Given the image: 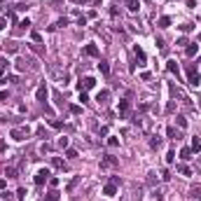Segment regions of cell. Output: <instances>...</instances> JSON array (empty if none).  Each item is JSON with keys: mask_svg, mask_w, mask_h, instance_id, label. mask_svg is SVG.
<instances>
[{"mask_svg": "<svg viewBox=\"0 0 201 201\" xmlns=\"http://www.w3.org/2000/svg\"><path fill=\"white\" fill-rule=\"evenodd\" d=\"M117 182H119V180H117V178H112L110 182H108V185L103 187V194H105L108 199H112V196L117 194Z\"/></svg>", "mask_w": 201, "mask_h": 201, "instance_id": "6da1fadb", "label": "cell"}, {"mask_svg": "<svg viewBox=\"0 0 201 201\" xmlns=\"http://www.w3.org/2000/svg\"><path fill=\"white\" fill-rule=\"evenodd\" d=\"M199 79H201V77H199V73H196L192 66H187V82H190L192 87H199V84H201Z\"/></svg>", "mask_w": 201, "mask_h": 201, "instance_id": "7a4b0ae2", "label": "cell"}, {"mask_svg": "<svg viewBox=\"0 0 201 201\" xmlns=\"http://www.w3.org/2000/svg\"><path fill=\"white\" fill-rule=\"evenodd\" d=\"M117 164H119V159H117V157H110V154L101 159V169H103V171H105V169H115Z\"/></svg>", "mask_w": 201, "mask_h": 201, "instance_id": "3957f363", "label": "cell"}, {"mask_svg": "<svg viewBox=\"0 0 201 201\" xmlns=\"http://www.w3.org/2000/svg\"><path fill=\"white\" fill-rule=\"evenodd\" d=\"M49 175H52V173H49V169H40L35 173V185H45V182L49 180Z\"/></svg>", "mask_w": 201, "mask_h": 201, "instance_id": "277c9868", "label": "cell"}, {"mask_svg": "<svg viewBox=\"0 0 201 201\" xmlns=\"http://www.w3.org/2000/svg\"><path fill=\"white\" fill-rule=\"evenodd\" d=\"M47 96H49L47 84H40V87H37V91H35V98H37V101H40V103L45 105V103H47Z\"/></svg>", "mask_w": 201, "mask_h": 201, "instance_id": "5b68a950", "label": "cell"}, {"mask_svg": "<svg viewBox=\"0 0 201 201\" xmlns=\"http://www.w3.org/2000/svg\"><path fill=\"white\" fill-rule=\"evenodd\" d=\"M26 136H28V126H24V129H12V131H10V138H14V140H24Z\"/></svg>", "mask_w": 201, "mask_h": 201, "instance_id": "8992f818", "label": "cell"}, {"mask_svg": "<svg viewBox=\"0 0 201 201\" xmlns=\"http://www.w3.org/2000/svg\"><path fill=\"white\" fill-rule=\"evenodd\" d=\"M94 87H96L94 77H84L82 82H79V91H89V89H94Z\"/></svg>", "mask_w": 201, "mask_h": 201, "instance_id": "52a82bcc", "label": "cell"}, {"mask_svg": "<svg viewBox=\"0 0 201 201\" xmlns=\"http://www.w3.org/2000/svg\"><path fill=\"white\" fill-rule=\"evenodd\" d=\"M108 98H110V91H108V89H101L98 94H96V103H101V105H105Z\"/></svg>", "mask_w": 201, "mask_h": 201, "instance_id": "ba28073f", "label": "cell"}, {"mask_svg": "<svg viewBox=\"0 0 201 201\" xmlns=\"http://www.w3.org/2000/svg\"><path fill=\"white\" fill-rule=\"evenodd\" d=\"M119 117H129V110H131V105H129V101H119Z\"/></svg>", "mask_w": 201, "mask_h": 201, "instance_id": "9c48e42d", "label": "cell"}, {"mask_svg": "<svg viewBox=\"0 0 201 201\" xmlns=\"http://www.w3.org/2000/svg\"><path fill=\"white\" fill-rule=\"evenodd\" d=\"M84 54H87V56H91V58H96V56H98V47H96L94 42H89L84 47Z\"/></svg>", "mask_w": 201, "mask_h": 201, "instance_id": "30bf717a", "label": "cell"}, {"mask_svg": "<svg viewBox=\"0 0 201 201\" xmlns=\"http://www.w3.org/2000/svg\"><path fill=\"white\" fill-rule=\"evenodd\" d=\"M185 54H187V56H196V54H199V45H196V42H190V45H187V49H185Z\"/></svg>", "mask_w": 201, "mask_h": 201, "instance_id": "8fae6325", "label": "cell"}, {"mask_svg": "<svg viewBox=\"0 0 201 201\" xmlns=\"http://www.w3.org/2000/svg\"><path fill=\"white\" fill-rule=\"evenodd\" d=\"M190 150H192V152H194V154H199L201 152V138H192V143H190Z\"/></svg>", "mask_w": 201, "mask_h": 201, "instance_id": "7c38bea8", "label": "cell"}, {"mask_svg": "<svg viewBox=\"0 0 201 201\" xmlns=\"http://www.w3.org/2000/svg\"><path fill=\"white\" fill-rule=\"evenodd\" d=\"M133 52H136V56H138V61H143V63H145V58H148V56H145V52H143V47H140V45H136V47H133Z\"/></svg>", "mask_w": 201, "mask_h": 201, "instance_id": "4fadbf2b", "label": "cell"}, {"mask_svg": "<svg viewBox=\"0 0 201 201\" xmlns=\"http://www.w3.org/2000/svg\"><path fill=\"white\" fill-rule=\"evenodd\" d=\"M175 124H178V129H187V117L178 115V117H175Z\"/></svg>", "mask_w": 201, "mask_h": 201, "instance_id": "5bb4252c", "label": "cell"}, {"mask_svg": "<svg viewBox=\"0 0 201 201\" xmlns=\"http://www.w3.org/2000/svg\"><path fill=\"white\" fill-rule=\"evenodd\" d=\"M192 154H194V152H192L190 148H182V150H180V159H182V161H187V159H192Z\"/></svg>", "mask_w": 201, "mask_h": 201, "instance_id": "9a60e30c", "label": "cell"}, {"mask_svg": "<svg viewBox=\"0 0 201 201\" xmlns=\"http://www.w3.org/2000/svg\"><path fill=\"white\" fill-rule=\"evenodd\" d=\"M159 28H169L171 26V16H159Z\"/></svg>", "mask_w": 201, "mask_h": 201, "instance_id": "2e32d148", "label": "cell"}, {"mask_svg": "<svg viewBox=\"0 0 201 201\" xmlns=\"http://www.w3.org/2000/svg\"><path fill=\"white\" fill-rule=\"evenodd\" d=\"M98 70H101V75H105V77L110 75V66H108L105 61H101V63H98Z\"/></svg>", "mask_w": 201, "mask_h": 201, "instance_id": "e0dca14e", "label": "cell"}, {"mask_svg": "<svg viewBox=\"0 0 201 201\" xmlns=\"http://www.w3.org/2000/svg\"><path fill=\"white\" fill-rule=\"evenodd\" d=\"M166 68H169V73H175V75H178V73H180V68H178V63H175L173 58H171L169 63H166Z\"/></svg>", "mask_w": 201, "mask_h": 201, "instance_id": "ac0fdd59", "label": "cell"}, {"mask_svg": "<svg viewBox=\"0 0 201 201\" xmlns=\"http://www.w3.org/2000/svg\"><path fill=\"white\" fill-rule=\"evenodd\" d=\"M175 169H178V173H182V175H192L190 166H185V164H178V166H175Z\"/></svg>", "mask_w": 201, "mask_h": 201, "instance_id": "d6986e66", "label": "cell"}, {"mask_svg": "<svg viewBox=\"0 0 201 201\" xmlns=\"http://www.w3.org/2000/svg\"><path fill=\"white\" fill-rule=\"evenodd\" d=\"M129 7V12H138V0H124Z\"/></svg>", "mask_w": 201, "mask_h": 201, "instance_id": "ffe728a7", "label": "cell"}, {"mask_svg": "<svg viewBox=\"0 0 201 201\" xmlns=\"http://www.w3.org/2000/svg\"><path fill=\"white\" fill-rule=\"evenodd\" d=\"M52 164L56 166V169H66V164H63V159H61V157H52Z\"/></svg>", "mask_w": 201, "mask_h": 201, "instance_id": "44dd1931", "label": "cell"}, {"mask_svg": "<svg viewBox=\"0 0 201 201\" xmlns=\"http://www.w3.org/2000/svg\"><path fill=\"white\" fill-rule=\"evenodd\" d=\"M5 47H7V54H16V52H19V47H16V42H7Z\"/></svg>", "mask_w": 201, "mask_h": 201, "instance_id": "7402d4cb", "label": "cell"}, {"mask_svg": "<svg viewBox=\"0 0 201 201\" xmlns=\"http://www.w3.org/2000/svg\"><path fill=\"white\" fill-rule=\"evenodd\" d=\"M45 201H58V192H56V190H52L47 196H45Z\"/></svg>", "mask_w": 201, "mask_h": 201, "instance_id": "603a6c76", "label": "cell"}, {"mask_svg": "<svg viewBox=\"0 0 201 201\" xmlns=\"http://www.w3.org/2000/svg\"><path fill=\"white\" fill-rule=\"evenodd\" d=\"M117 145H119V138H117V136H110V138H108V148H117Z\"/></svg>", "mask_w": 201, "mask_h": 201, "instance_id": "cb8c5ba5", "label": "cell"}, {"mask_svg": "<svg viewBox=\"0 0 201 201\" xmlns=\"http://www.w3.org/2000/svg\"><path fill=\"white\" fill-rule=\"evenodd\" d=\"M68 143H70V140H68V138H66V136H61V138H58V148L68 150Z\"/></svg>", "mask_w": 201, "mask_h": 201, "instance_id": "d4e9b609", "label": "cell"}, {"mask_svg": "<svg viewBox=\"0 0 201 201\" xmlns=\"http://www.w3.org/2000/svg\"><path fill=\"white\" fill-rule=\"evenodd\" d=\"M7 66H10V61H0V79H2V75H5V70H7Z\"/></svg>", "mask_w": 201, "mask_h": 201, "instance_id": "484cf974", "label": "cell"}, {"mask_svg": "<svg viewBox=\"0 0 201 201\" xmlns=\"http://www.w3.org/2000/svg\"><path fill=\"white\" fill-rule=\"evenodd\" d=\"M63 26H68V19H66V16H63V19H58V21L54 24L52 28H63Z\"/></svg>", "mask_w": 201, "mask_h": 201, "instance_id": "4316f807", "label": "cell"}, {"mask_svg": "<svg viewBox=\"0 0 201 201\" xmlns=\"http://www.w3.org/2000/svg\"><path fill=\"white\" fill-rule=\"evenodd\" d=\"M16 68H19V70H26V68H28V61H24V58H19V61H16Z\"/></svg>", "mask_w": 201, "mask_h": 201, "instance_id": "83f0119b", "label": "cell"}, {"mask_svg": "<svg viewBox=\"0 0 201 201\" xmlns=\"http://www.w3.org/2000/svg\"><path fill=\"white\" fill-rule=\"evenodd\" d=\"M31 40H33V42L37 45V42H40V40H42V35H40V33H37V31H33V33H31Z\"/></svg>", "mask_w": 201, "mask_h": 201, "instance_id": "f1b7e54d", "label": "cell"}, {"mask_svg": "<svg viewBox=\"0 0 201 201\" xmlns=\"http://www.w3.org/2000/svg\"><path fill=\"white\" fill-rule=\"evenodd\" d=\"M150 145H152V148H154V150H157V148H161V140H159V138H157V136H154V138H152V140H150Z\"/></svg>", "mask_w": 201, "mask_h": 201, "instance_id": "f546056e", "label": "cell"}, {"mask_svg": "<svg viewBox=\"0 0 201 201\" xmlns=\"http://www.w3.org/2000/svg\"><path fill=\"white\" fill-rule=\"evenodd\" d=\"M173 159H175V152L169 150V154H166V164H173Z\"/></svg>", "mask_w": 201, "mask_h": 201, "instance_id": "4dcf8cb0", "label": "cell"}, {"mask_svg": "<svg viewBox=\"0 0 201 201\" xmlns=\"http://www.w3.org/2000/svg\"><path fill=\"white\" fill-rule=\"evenodd\" d=\"M66 157H68V159H75V157H77V150H66Z\"/></svg>", "mask_w": 201, "mask_h": 201, "instance_id": "1f68e13d", "label": "cell"}, {"mask_svg": "<svg viewBox=\"0 0 201 201\" xmlns=\"http://www.w3.org/2000/svg\"><path fill=\"white\" fill-rule=\"evenodd\" d=\"M5 175H7V178H16V169H12V166H10V169L5 171Z\"/></svg>", "mask_w": 201, "mask_h": 201, "instance_id": "d6a6232c", "label": "cell"}, {"mask_svg": "<svg viewBox=\"0 0 201 201\" xmlns=\"http://www.w3.org/2000/svg\"><path fill=\"white\" fill-rule=\"evenodd\" d=\"M192 28H194V26H192V24H182V26H180V31H182V33H190Z\"/></svg>", "mask_w": 201, "mask_h": 201, "instance_id": "836d02e7", "label": "cell"}, {"mask_svg": "<svg viewBox=\"0 0 201 201\" xmlns=\"http://www.w3.org/2000/svg\"><path fill=\"white\" fill-rule=\"evenodd\" d=\"M70 112H73V115H79V112H82V108H79V105H70Z\"/></svg>", "mask_w": 201, "mask_h": 201, "instance_id": "e575fe53", "label": "cell"}, {"mask_svg": "<svg viewBox=\"0 0 201 201\" xmlns=\"http://www.w3.org/2000/svg\"><path fill=\"white\" fill-rule=\"evenodd\" d=\"M166 136H169V138H175V129L169 126V129H166Z\"/></svg>", "mask_w": 201, "mask_h": 201, "instance_id": "d590c367", "label": "cell"}, {"mask_svg": "<svg viewBox=\"0 0 201 201\" xmlns=\"http://www.w3.org/2000/svg\"><path fill=\"white\" fill-rule=\"evenodd\" d=\"M187 45H190V42H187V37H180V40H178V47H187Z\"/></svg>", "mask_w": 201, "mask_h": 201, "instance_id": "8d00e7d4", "label": "cell"}, {"mask_svg": "<svg viewBox=\"0 0 201 201\" xmlns=\"http://www.w3.org/2000/svg\"><path fill=\"white\" fill-rule=\"evenodd\" d=\"M79 101H82V103H87V101H89V96H87V91H79Z\"/></svg>", "mask_w": 201, "mask_h": 201, "instance_id": "74e56055", "label": "cell"}, {"mask_svg": "<svg viewBox=\"0 0 201 201\" xmlns=\"http://www.w3.org/2000/svg\"><path fill=\"white\" fill-rule=\"evenodd\" d=\"M19 26H21V28H24V31H26V28H31V21H28V19H24V21H21V24H19Z\"/></svg>", "mask_w": 201, "mask_h": 201, "instance_id": "f35d334b", "label": "cell"}, {"mask_svg": "<svg viewBox=\"0 0 201 201\" xmlns=\"http://www.w3.org/2000/svg\"><path fill=\"white\" fill-rule=\"evenodd\" d=\"M77 182H79V178H75L73 182H70V185H68V192H70V190H75V187H77Z\"/></svg>", "mask_w": 201, "mask_h": 201, "instance_id": "ab89813d", "label": "cell"}, {"mask_svg": "<svg viewBox=\"0 0 201 201\" xmlns=\"http://www.w3.org/2000/svg\"><path fill=\"white\" fill-rule=\"evenodd\" d=\"M7 96H10L7 91H0V103H5V101H7Z\"/></svg>", "mask_w": 201, "mask_h": 201, "instance_id": "60d3db41", "label": "cell"}, {"mask_svg": "<svg viewBox=\"0 0 201 201\" xmlns=\"http://www.w3.org/2000/svg\"><path fill=\"white\" fill-rule=\"evenodd\" d=\"M187 7H196V0H187Z\"/></svg>", "mask_w": 201, "mask_h": 201, "instance_id": "b9f144b4", "label": "cell"}, {"mask_svg": "<svg viewBox=\"0 0 201 201\" xmlns=\"http://www.w3.org/2000/svg\"><path fill=\"white\" fill-rule=\"evenodd\" d=\"M5 148H7V145H5V140H0V152H5Z\"/></svg>", "mask_w": 201, "mask_h": 201, "instance_id": "7bdbcfd3", "label": "cell"}, {"mask_svg": "<svg viewBox=\"0 0 201 201\" xmlns=\"http://www.w3.org/2000/svg\"><path fill=\"white\" fill-rule=\"evenodd\" d=\"M7 187V180H0V190H5Z\"/></svg>", "mask_w": 201, "mask_h": 201, "instance_id": "ee69618b", "label": "cell"}, {"mask_svg": "<svg viewBox=\"0 0 201 201\" xmlns=\"http://www.w3.org/2000/svg\"><path fill=\"white\" fill-rule=\"evenodd\" d=\"M75 2H89V0H75Z\"/></svg>", "mask_w": 201, "mask_h": 201, "instance_id": "f6af8a7d", "label": "cell"}, {"mask_svg": "<svg viewBox=\"0 0 201 201\" xmlns=\"http://www.w3.org/2000/svg\"><path fill=\"white\" fill-rule=\"evenodd\" d=\"M5 201H10V199H5Z\"/></svg>", "mask_w": 201, "mask_h": 201, "instance_id": "bcb514c9", "label": "cell"}, {"mask_svg": "<svg viewBox=\"0 0 201 201\" xmlns=\"http://www.w3.org/2000/svg\"><path fill=\"white\" fill-rule=\"evenodd\" d=\"M0 2H2V0H0Z\"/></svg>", "mask_w": 201, "mask_h": 201, "instance_id": "7dc6e473", "label": "cell"}]
</instances>
